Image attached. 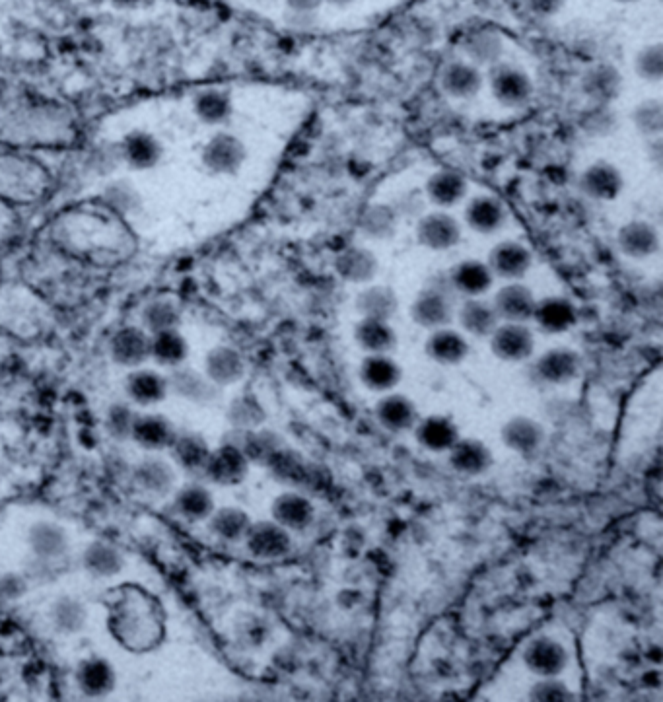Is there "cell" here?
Segmentation results:
<instances>
[{
  "label": "cell",
  "instance_id": "cell-1",
  "mask_svg": "<svg viewBox=\"0 0 663 702\" xmlns=\"http://www.w3.org/2000/svg\"><path fill=\"white\" fill-rule=\"evenodd\" d=\"M53 238L74 255L92 261H121L135 249V236L111 207H76L53 224Z\"/></svg>",
  "mask_w": 663,
  "mask_h": 702
},
{
  "label": "cell",
  "instance_id": "cell-2",
  "mask_svg": "<svg viewBox=\"0 0 663 702\" xmlns=\"http://www.w3.org/2000/svg\"><path fill=\"white\" fill-rule=\"evenodd\" d=\"M74 121L63 107L32 104L4 117L0 141L10 146H63L74 141Z\"/></svg>",
  "mask_w": 663,
  "mask_h": 702
},
{
  "label": "cell",
  "instance_id": "cell-3",
  "mask_svg": "<svg viewBox=\"0 0 663 702\" xmlns=\"http://www.w3.org/2000/svg\"><path fill=\"white\" fill-rule=\"evenodd\" d=\"M51 187L49 170L35 158L0 152V199L8 205H34Z\"/></svg>",
  "mask_w": 663,
  "mask_h": 702
},
{
  "label": "cell",
  "instance_id": "cell-4",
  "mask_svg": "<svg viewBox=\"0 0 663 702\" xmlns=\"http://www.w3.org/2000/svg\"><path fill=\"white\" fill-rule=\"evenodd\" d=\"M450 292L454 290L448 282V275H444L442 282L432 281V284L420 290L419 296L411 304V319L430 331L448 327L454 319V302Z\"/></svg>",
  "mask_w": 663,
  "mask_h": 702
},
{
  "label": "cell",
  "instance_id": "cell-5",
  "mask_svg": "<svg viewBox=\"0 0 663 702\" xmlns=\"http://www.w3.org/2000/svg\"><path fill=\"white\" fill-rule=\"evenodd\" d=\"M201 160L214 176H236L244 168L247 148L236 135L220 131L205 144Z\"/></svg>",
  "mask_w": 663,
  "mask_h": 702
},
{
  "label": "cell",
  "instance_id": "cell-6",
  "mask_svg": "<svg viewBox=\"0 0 663 702\" xmlns=\"http://www.w3.org/2000/svg\"><path fill=\"white\" fill-rule=\"evenodd\" d=\"M489 82L492 96L504 107L525 106L533 96L531 78L514 65L496 63L490 67Z\"/></svg>",
  "mask_w": 663,
  "mask_h": 702
},
{
  "label": "cell",
  "instance_id": "cell-7",
  "mask_svg": "<svg viewBox=\"0 0 663 702\" xmlns=\"http://www.w3.org/2000/svg\"><path fill=\"white\" fill-rule=\"evenodd\" d=\"M524 666L539 677H559L566 669L570 656L564 644L553 636H537L524 648Z\"/></svg>",
  "mask_w": 663,
  "mask_h": 702
},
{
  "label": "cell",
  "instance_id": "cell-8",
  "mask_svg": "<svg viewBox=\"0 0 663 702\" xmlns=\"http://www.w3.org/2000/svg\"><path fill=\"white\" fill-rule=\"evenodd\" d=\"M490 351L504 362H524L535 351L533 331L525 323L504 321L490 335Z\"/></svg>",
  "mask_w": 663,
  "mask_h": 702
},
{
  "label": "cell",
  "instance_id": "cell-9",
  "mask_svg": "<svg viewBox=\"0 0 663 702\" xmlns=\"http://www.w3.org/2000/svg\"><path fill=\"white\" fill-rule=\"evenodd\" d=\"M580 368H582V360L578 352L557 347L543 352L535 360L533 374L539 382L547 386H566L580 376Z\"/></svg>",
  "mask_w": 663,
  "mask_h": 702
},
{
  "label": "cell",
  "instance_id": "cell-10",
  "mask_svg": "<svg viewBox=\"0 0 663 702\" xmlns=\"http://www.w3.org/2000/svg\"><path fill=\"white\" fill-rule=\"evenodd\" d=\"M245 539H247V549L257 559L275 561L286 557L292 549L290 531L277 524L275 520L251 524L245 533Z\"/></svg>",
  "mask_w": 663,
  "mask_h": 702
},
{
  "label": "cell",
  "instance_id": "cell-11",
  "mask_svg": "<svg viewBox=\"0 0 663 702\" xmlns=\"http://www.w3.org/2000/svg\"><path fill=\"white\" fill-rule=\"evenodd\" d=\"M420 246L432 251H448L461 242V226L448 212H430L417 226Z\"/></svg>",
  "mask_w": 663,
  "mask_h": 702
},
{
  "label": "cell",
  "instance_id": "cell-12",
  "mask_svg": "<svg viewBox=\"0 0 663 702\" xmlns=\"http://www.w3.org/2000/svg\"><path fill=\"white\" fill-rule=\"evenodd\" d=\"M487 265L494 277H500L504 281H520L529 273L533 265V255L529 247L508 240L492 247Z\"/></svg>",
  "mask_w": 663,
  "mask_h": 702
},
{
  "label": "cell",
  "instance_id": "cell-13",
  "mask_svg": "<svg viewBox=\"0 0 663 702\" xmlns=\"http://www.w3.org/2000/svg\"><path fill=\"white\" fill-rule=\"evenodd\" d=\"M580 191L594 201H613L623 191V174L611 162L599 160L588 166L580 176Z\"/></svg>",
  "mask_w": 663,
  "mask_h": 702
},
{
  "label": "cell",
  "instance_id": "cell-14",
  "mask_svg": "<svg viewBox=\"0 0 663 702\" xmlns=\"http://www.w3.org/2000/svg\"><path fill=\"white\" fill-rule=\"evenodd\" d=\"M376 419L385 430L401 434L415 428L420 415L413 399L403 393H387L376 403Z\"/></svg>",
  "mask_w": 663,
  "mask_h": 702
},
{
  "label": "cell",
  "instance_id": "cell-15",
  "mask_svg": "<svg viewBox=\"0 0 663 702\" xmlns=\"http://www.w3.org/2000/svg\"><path fill=\"white\" fill-rule=\"evenodd\" d=\"M448 282L455 294H461L465 298H481L492 288L494 275L487 263L465 259L452 267L448 273Z\"/></svg>",
  "mask_w": 663,
  "mask_h": 702
},
{
  "label": "cell",
  "instance_id": "cell-16",
  "mask_svg": "<svg viewBox=\"0 0 663 702\" xmlns=\"http://www.w3.org/2000/svg\"><path fill=\"white\" fill-rule=\"evenodd\" d=\"M535 304L537 300L533 292L520 282H510L502 286L492 300V306L500 321H512V323L529 321L533 317Z\"/></svg>",
  "mask_w": 663,
  "mask_h": 702
},
{
  "label": "cell",
  "instance_id": "cell-17",
  "mask_svg": "<svg viewBox=\"0 0 663 702\" xmlns=\"http://www.w3.org/2000/svg\"><path fill=\"white\" fill-rule=\"evenodd\" d=\"M531 319L537 323V327L543 333L559 335L570 331L576 325L578 312L570 300L560 296H549V298L537 300Z\"/></svg>",
  "mask_w": 663,
  "mask_h": 702
},
{
  "label": "cell",
  "instance_id": "cell-18",
  "mask_svg": "<svg viewBox=\"0 0 663 702\" xmlns=\"http://www.w3.org/2000/svg\"><path fill=\"white\" fill-rule=\"evenodd\" d=\"M273 520L288 531H304L314 524L315 508L310 498L298 492H284L275 498Z\"/></svg>",
  "mask_w": 663,
  "mask_h": 702
},
{
  "label": "cell",
  "instance_id": "cell-19",
  "mask_svg": "<svg viewBox=\"0 0 663 702\" xmlns=\"http://www.w3.org/2000/svg\"><path fill=\"white\" fill-rule=\"evenodd\" d=\"M448 457L454 471L467 477L487 473L494 463L489 446L477 438H459L448 450Z\"/></svg>",
  "mask_w": 663,
  "mask_h": 702
},
{
  "label": "cell",
  "instance_id": "cell-20",
  "mask_svg": "<svg viewBox=\"0 0 663 702\" xmlns=\"http://www.w3.org/2000/svg\"><path fill=\"white\" fill-rule=\"evenodd\" d=\"M413 430L420 446L434 454L448 452L461 438L457 424L446 415H430L419 419Z\"/></svg>",
  "mask_w": 663,
  "mask_h": 702
},
{
  "label": "cell",
  "instance_id": "cell-21",
  "mask_svg": "<svg viewBox=\"0 0 663 702\" xmlns=\"http://www.w3.org/2000/svg\"><path fill=\"white\" fill-rule=\"evenodd\" d=\"M358 376L370 391L387 393L399 386L403 370L389 354H368L360 364Z\"/></svg>",
  "mask_w": 663,
  "mask_h": 702
},
{
  "label": "cell",
  "instance_id": "cell-22",
  "mask_svg": "<svg viewBox=\"0 0 663 702\" xmlns=\"http://www.w3.org/2000/svg\"><path fill=\"white\" fill-rule=\"evenodd\" d=\"M500 438L506 448L516 454H535L545 442L543 426L529 417H512L500 428Z\"/></svg>",
  "mask_w": 663,
  "mask_h": 702
},
{
  "label": "cell",
  "instance_id": "cell-23",
  "mask_svg": "<svg viewBox=\"0 0 663 702\" xmlns=\"http://www.w3.org/2000/svg\"><path fill=\"white\" fill-rule=\"evenodd\" d=\"M424 352L436 364L455 366L469 356V343L459 331L450 327H440V329H434L426 339Z\"/></svg>",
  "mask_w": 663,
  "mask_h": 702
},
{
  "label": "cell",
  "instance_id": "cell-24",
  "mask_svg": "<svg viewBox=\"0 0 663 702\" xmlns=\"http://www.w3.org/2000/svg\"><path fill=\"white\" fill-rule=\"evenodd\" d=\"M506 209L500 199L492 195H477L465 207V222L477 234H496L506 224Z\"/></svg>",
  "mask_w": 663,
  "mask_h": 702
},
{
  "label": "cell",
  "instance_id": "cell-25",
  "mask_svg": "<svg viewBox=\"0 0 663 702\" xmlns=\"http://www.w3.org/2000/svg\"><path fill=\"white\" fill-rule=\"evenodd\" d=\"M617 244L627 257L646 259L660 251V234L652 224L644 220H632L619 230Z\"/></svg>",
  "mask_w": 663,
  "mask_h": 702
},
{
  "label": "cell",
  "instance_id": "cell-26",
  "mask_svg": "<svg viewBox=\"0 0 663 702\" xmlns=\"http://www.w3.org/2000/svg\"><path fill=\"white\" fill-rule=\"evenodd\" d=\"M378 259L370 249L347 247L335 257V271L343 281L364 284L378 275Z\"/></svg>",
  "mask_w": 663,
  "mask_h": 702
},
{
  "label": "cell",
  "instance_id": "cell-27",
  "mask_svg": "<svg viewBox=\"0 0 663 702\" xmlns=\"http://www.w3.org/2000/svg\"><path fill=\"white\" fill-rule=\"evenodd\" d=\"M164 154L162 142L146 131H133L121 144L123 160L135 170H152L160 164Z\"/></svg>",
  "mask_w": 663,
  "mask_h": 702
},
{
  "label": "cell",
  "instance_id": "cell-28",
  "mask_svg": "<svg viewBox=\"0 0 663 702\" xmlns=\"http://www.w3.org/2000/svg\"><path fill=\"white\" fill-rule=\"evenodd\" d=\"M483 82V74L473 63L454 61L442 71V88L457 100H469L477 96L483 88Z\"/></svg>",
  "mask_w": 663,
  "mask_h": 702
},
{
  "label": "cell",
  "instance_id": "cell-29",
  "mask_svg": "<svg viewBox=\"0 0 663 702\" xmlns=\"http://www.w3.org/2000/svg\"><path fill=\"white\" fill-rule=\"evenodd\" d=\"M354 341L368 354H389L397 347V335L389 321L362 317L354 327Z\"/></svg>",
  "mask_w": 663,
  "mask_h": 702
},
{
  "label": "cell",
  "instance_id": "cell-30",
  "mask_svg": "<svg viewBox=\"0 0 663 702\" xmlns=\"http://www.w3.org/2000/svg\"><path fill=\"white\" fill-rule=\"evenodd\" d=\"M461 327L479 339L490 337L494 329L500 325V317L496 314L492 302L481 298H467L457 312Z\"/></svg>",
  "mask_w": 663,
  "mask_h": 702
},
{
  "label": "cell",
  "instance_id": "cell-31",
  "mask_svg": "<svg viewBox=\"0 0 663 702\" xmlns=\"http://www.w3.org/2000/svg\"><path fill=\"white\" fill-rule=\"evenodd\" d=\"M193 111L201 123L210 127H220L232 119L234 104L226 90L207 88L195 96Z\"/></svg>",
  "mask_w": 663,
  "mask_h": 702
},
{
  "label": "cell",
  "instance_id": "cell-32",
  "mask_svg": "<svg viewBox=\"0 0 663 702\" xmlns=\"http://www.w3.org/2000/svg\"><path fill=\"white\" fill-rule=\"evenodd\" d=\"M469 191L467 179L454 170H442L426 181V195L438 207H455Z\"/></svg>",
  "mask_w": 663,
  "mask_h": 702
},
{
  "label": "cell",
  "instance_id": "cell-33",
  "mask_svg": "<svg viewBox=\"0 0 663 702\" xmlns=\"http://www.w3.org/2000/svg\"><path fill=\"white\" fill-rule=\"evenodd\" d=\"M245 362L242 354L230 347H216L207 356V376L210 382L228 386L244 378Z\"/></svg>",
  "mask_w": 663,
  "mask_h": 702
},
{
  "label": "cell",
  "instance_id": "cell-34",
  "mask_svg": "<svg viewBox=\"0 0 663 702\" xmlns=\"http://www.w3.org/2000/svg\"><path fill=\"white\" fill-rule=\"evenodd\" d=\"M356 310L362 317H374L389 321L399 310V300L393 288L384 284H374L364 288L356 296Z\"/></svg>",
  "mask_w": 663,
  "mask_h": 702
},
{
  "label": "cell",
  "instance_id": "cell-35",
  "mask_svg": "<svg viewBox=\"0 0 663 702\" xmlns=\"http://www.w3.org/2000/svg\"><path fill=\"white\" fill-rule=\"evenodd\" d=\"M209 471L222 485H238L247 473V456L236 446H224L210 457Z\"/></svg>",
  "mask_w": 663,
  "mask_h": 702
},
{
  "label": "cell",
  "instance_id": "cell-36",
  "mask_svg": "<svg viewBox=\"0 0 663 702\" xmlns=\"http://www.w3.org/2000/svg\"><path fill=\"white\" fill-rule=\"evenodd\" d=\"M463 49L475 67H494L500 63L504 53V43L492 30H477L467 36Z\"/></svg>",
  "mask_w": 663,
  "mask_h": 702
},
{
  "label": "cell",
  "instance_id": "cell-37",
  "mask_svg": "<svg viewBox=\"0 0 663 702\" xmlns=\"http://www.w3.org/2000/svg\"><path fill=\"white\" fill-rule=\"evenodd\" d=\"M150 339L146 337L144 331L129 327L119 331L113 341H111V352L113 358L119 364H127V366H137L142 360L148 358L150 354Z\"/></svg>",
  "mask_w": 663,
  "mask_h": 702
},
{
  "label": "cell",
  "instance_id": "cell-38",
  "mask_svg": "<svg viewBox=\"0 0 663 702\" xmlns=\"http://www.w3.org/2000/svg\"><path fill=\"white\" fill-rule=\"evenodd\" d=\"M360 230L372 240H389L397 230V214L387 205H372L360 216Z\"/></svg>",
  "mask_w": 663,
  "mask_h": 702
},
{
  "label": "cell",
  "instance_id": "cell-39",
  "mask_svg": "<svg viewBox=\"0 0 663 702\" xmlns=\"http://www.w3.org/2000/svg\"><path fill=\"white\" fill-rule=\"evenodd\" d=\"M584 90L594 100H613L621 90V76L609 65H597L584 76Z\"/></svg>",
  "mask_w": 663,
  "mask_h": 702
},
{
  "label": "cell",
  "instance_id": "cell-40",
  "mask_svg": "<svg viewBox=\"0 0 663 702\" xmlns=\"http://www.w3.org/2000/svg\"><path fill=\"white\" fill-rule=\"evenodd\" d=\"M150 354H154V358L160 364L174 366L185 358L187 345H185V339L175 329H168V331L154 333V339L150 343Z\"/></svg>",
  "mask_w": 663,
  "mask_h": 702
},
{
  "label": "cell",
  "instance_id": "cell-41",
  "mask_svg": "<svg viewBox=\"0 0 663 702\" xmlns=\"http://www.w3.org/2000/svg\"><path fill=\"white\" fill-rule=\"evenodd\" d=\"M634 127L644 137H658L663 131V106L658 100H646L632 111Z\"/></svg>",
  "mask_w": 663,
  "mask_h": 702
},
{
  "label": "cell",
  "instance_id": "cell-42",
  "mask_svg": "<svg viewBox=\"0 0 663 702\" xmlns=\"http://www.w3.org/2000/svg\"><path fill=\"white\" fill-rule=\"evenodd\" d=\"M249 526H251V522H249L247 514H245L244 510H238V508H224L212 520V529L220 537L230 539V541H236V539L245 537Z\"/></svg>",
  "mask_w": 663,
  "mask_h": 702
},
{
  "label": "cell",
  "instance_id": "cell-43",
  "mask_svg": "<svg viewBox=\"0 0 663 702\" xmlns=\"http://www.w3.org/2000/svg\"><path fill=\"white\" fill-rule=\"evenodd\" d=\"M636 72L642 80L646 82H660L663 78V45L654 43L646 45L638 55H636Z\"/></svg>",
  "mask_w": 663,
  "mask_h": 702
},
{
  "label": "cell",
  "instance_id": "cell-44",
  "mask_svg": "<svg viewBox=\"0 0 663 702\" xmlns=\"http://www.w3.org/2000/svg\"><path fill=\"white\" fill-rule=\"evenodd\" d=\"M144 323L152 333L175 329L177 325V310L168 302H154L144 310Z\"/></svg>",
  "mask_w": 663,
  "mask_h": 702
},
{
  "label": "cell",
  "instance_id": "cell-45",
  "mask_svg": "<svg viewBox=\"0 0 663 702\" xmlns=\"http://www.w3.org/2000/svg\"><path fill=\"white\" fill-rule=\"evenodd\" d=\"M129 387H131V393L142 403L156 401L164 393V382L154 372H139V374H135L131 378V382H129Z\"/></svg>",
  "mask_w": 663,
  "mask_h": 702
},
{
  "label": "cell",
  "instance_id": "cell-46",
  "mask_svg": "<svg viewBox=\"0 0 663 702\" xmlns=\"http://www.w3.org/2000/svg\"><path fill=\"white\" fill-rule=\"evenodd\" d=\"M529 699L531 701H570L572 693L557 677H541V681H537L531 687Z\"/></svg>",
  "mask_w": 663,
  "mask_h": 702
},
{
  "label": "cell",
  "instance_id": "cell-47",
  "mask_svg": "<svg viewBox=\"0 0 663 702\" xmlns=\"http://www.w3.org/2000/svg\"><path fill=\"white\" fill-rule=\"evenodd\" d=\"M181 504H183V510L193 518H203L212 510V498L209 492L203 489H189L183 494Z\"/></svg>",
  "mask_w": 663,
  "mask_h": 702
},
{
  "label": "cell",
  "instance_id": "cell-48",
  "mask_svg": "<svg viewBox=\"0 0 663 702\" xmlns=\"http://www.w3.org/2000/svg\"><path fill=\"white\" fill-rule=\"evenodd\" d=\"M175 386L177 389H181L185 395H191V397H207L210 393V386L207 384V380L193 372V370H181L175 374Z\"/></svg>",
  "mask_w": 663,
  "mask_h": 702
},
{
  "label": "cell",
  "instance_id": "cell-49",
  "mask_svg": "<svg viewBox=\"0 0 663 702\" xmlns=\"http://www.w3.org/2000/svg\"><path fill=\"white\" fill-rule=\"evenodd\" d=\"M35 549L43 555H55L63 549V535L51 526H39L34 533Z\"/></svg>",
  "mask_w": 663,
  "mask_h": 702
},
{
  "label": "cell",
  "instance_id": "cell-50",
  "mask_svg": "<svg viewBox=\"0 0 663 702\" xmlns=\"http://www.w3.org/2000/svg\"><path fill=\"white\" fill-rule=\"evenodd\" d=\"M88 562H90V566H92L96 572H102V574L115 572V570L119 568V564H121L119 555H117L113 549L102 547V545H100V547H94V549L90 551Z\"/></svg>",
  "mask_w": 663,
  "mask_h": 702
},
{
  "label": "cell",
  "instance_id": "cell-51",
  "mask_svg": "<svg viewBox=\"0 0 663 702\" xmlns=\"http://www.w3.org/2000/svg\"><path fill=\"white\" fill-rule=\"evenodd\" d=\"M84 687L90 689L92 693H100L107 689V685L111 683V673H109V667L100 664V662H94L90 666H86V671H84Z\"/></svg>",
  "mask_w": 663,
  "mask_h": 702
},
{
  "label": "cell",
  "instance_id": "cell-52",
  "mask_svg": "<svg viewBox=\"0 0 663 702\" xmlns=\"http://www.w3.org/2000/svg\"><path fill=\"white\" fill-rule=\"evenodd\" d=\"M232 417L236 419L234 422H238L240 426H253V424H259V422L263 421L265 413H263V409L257 403H251V401H245L244 399V401L236 403Z\"/></svg>",
  "mask_w": 663,
  "mask_h": 702
},
{
  "label": "cell",
  "instance_id": "cell-53",
  "mask_svg": "<svg viewBox=\"0 0 663 702\" xmlns=\"http://www.w3.org/2000/svg\"><path fill=\"white\" fill-rule=\"evenodd\" d=\"M137 436L148 444H162L166 442L168 432H166V426L158 419H144V422H140L137 426Z\"/></svg>",
  "mask_w": 663,
  "mask_h": 702
},
{
  "label": "cell",
  "instance_id": "cell-54",
  "mask_svg": "<svg viewBox=\"0 0 663 702\" xmlns=\"http://www.w3.org/2000/svg\"><path fill=\"white\" fill-rule=\"evenodd\" d=\"M179 454L187 465H199L207 459V446L197 438H185L179 446Z\"/></svg>",
  "mask_w": 663,
  "mask_h": 702
},
{
  "label": "cell",
  "instance_id": "cell-55",
  "mask_svg": "<svg viewBox=\"0 0 663 702\" xmlns=\"http://www.w3.org/2000/svg\"><path fill=\"white\" fill-rule=\"evenodd\" d=\"M144 479L150 487H156V489H164L168 487V481H170V471L166 469V465L162 463H148L146 469H144Z\"/></svg>",
  "mask_w": 663,
  "mask_h": 702
},
{
  "label": "cell",
  "instance_id": "cell-56",
  "mask_svg": "<svg viewBox=\"0 0 663 702\" xmlns=\"http://www.w3.org/2000/svg\"><path fill=\"white\" fill-rule=\"evenodd\" d=\"M564 4H566V0H525V6L541 18H551V16L559 14L560 10L564 8Z\"/></svg>",
  "mask_w": 663,
  "mask_h": 702
},
{
  "label": "cell",
  "instance_id": "cell-57",
  "mask_svg": "<svg viewBox=\"0 0 663 702\" xmlns=\"http://www.w3.org/2000/svg\"><path fill=\"white\" fill-rule=\"evenodd\" d=\"M14 228H16L14 209H12V205H8L0 199V244L14 234Z\"/></svg>",
  "mask_w": 663,
  "mask_h": 702
},
{
  "label": "cell",
  "instance_id": "cell-58",
  "mask_svg": "<svg viewBox=\"0 0 663 702\" xmlns=\"http://www.w3.org/2000/svg\"><path fill=\"white\" fill-rule=\"evenodd\" d=\"M59 621L67 627V629H74L82 623V609L74 603H65L61 607V615H59Z\"/></svg>",
  "mask_w": 663,
  "mask_h": 702
},
{
  "label": "cell",
  "instance_id": "cell-59",
  "mask_svg": "<svg viewBox=\"0 0 663 702\" xmlns=\"http://www.w3.org/2000/svg\"><path fill=\"white\" fill-rule=\"evenodd\" d=\"M288 8L292 12H300V14H314L315 10L323 4V0H286Z\"/></svg>",
  "mask_w": 663,
  "mask_h": 702
},
{
  "label": "cell",
  "instance_id": "cell-60",
  "mask_svg": "<svg viewBox=\"0 0 663 702\" xmlns=\"http://www.w3.org/2000/svg\"><path fill=\"white\" fill-rule=\"evenodd\" d=\"M323 2H329V4H333V6H339V8H345V6H349V4H352L354 0H323Z\"/></svg>",
  "mask_w": 663,
  "mask_h": 702
},
{
  "label": "cell",
  "instance_id": "cell-61",
  "mask_svg": "<svg viewBox=\"0 0 663 702\" xmlns=\"http://www.w3.org/2000/svg\"><path fill=\"white\" fill-rule=\"evenodd\" d=\"M615 2H623V4H629V2H636V0H615Z\"/></svg>",
  "mask_w": 663,
  "mask_h": 702
}]
</instances>
